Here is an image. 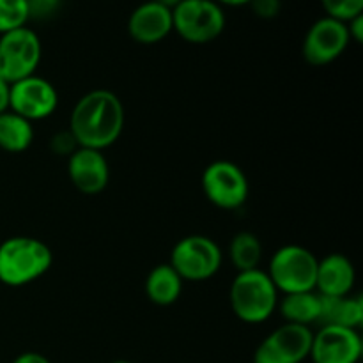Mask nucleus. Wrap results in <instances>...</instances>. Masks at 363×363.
Here are the masks:
<instances>
[{
  "label": "nucleus",
  "mask_w": 363,
  "mask_h": 363,
  "mask_svg": "<svg viewBox=\"0 0 363 363\" xmlns=\"http://www.w3.org/2000/svg\"><path fill=\"white\" fill-rule=\"evenodd\" d=\"M124 105L116 92L96 89L87 92L71 110L69 131L78 147L105 151L119 140L124 130Z\"/></svg>",
  "instance_id": "f257e3e1"
},
{
  "label": "nucleus",
  "mask_w": 363,
  "mask_h": 363,
  "mask_svg": "<svg viewBox=\"0 0 363 363\" xmlns=\"http://www.w3.org/2000/svg\"><path fill=\"white\" fill-rule=\"evenodd\" d=\"M53 264L52 248L30 236H13L0 243V282L23 287L48 273Z\"/></svg>",
  "instance_id": "f03ea898"
},
{
  "label": "nucleus",
  "mask_w": 363,
  "mask_h": 363,
  "mask_svg": "<svg viewBox=\"0 0 363 363\" xmlns=\"http://www.w3.org/2000/svg\"><path fill=\"white\" fill-rule=\"evenodd\" d=\"M279 294L264 269L240 272L230 284V308L240 321L259 325L275 314L279 307Z\"/></svg>",
  "instance_id": "7ed1b4c3"
},
{
  "label": "nucleus",
  "mask_w": 363,
  "mask_h": 363,
  "mask_svg": "<svg viewBox=\"0 0 363 363\" xmlns=\"http://www.w3.org/2000/svg\"><path fill=\"white\" fill-rule=\"evenodd\" d=\"M319 259L308 248L300 245H286L272 255L268 277L282 294L315 291Z\"/></svg>",
  "instance_id": "20e7f679"
},
{
  "label": "nucleus",
  "mask_w": 363,
  "mask_h": 363,
  "mask_svg": "<svg viewBox=\"0 0 363 363\" xmlns=\"http://www.w3.org/2000/svg\"><path fill=\"white\" fill-rule=\"evenodd\" d=\"M222 262L223 254L215 240L202 234H191L174 245L169 264L183 282H204L220 272Z\"/></svg>",
  "instance_id": "39448f33"
},
{
  "label": "nucleus",
  "mask_w": 363,
  "mask_h": 363,
  "mask_svg": "<svg viewBox=\"0 0 363 363\" xmlns=\"http://www.w3.org/2000/svg\"><path fill=\"white\" fill-rule=\"evenodd\" d=\"M172 27L186 43L206 45L222 35L225 13L215 0H181L172 9Z\"/></svg>",
  "instance_id": "423d86ee"
},
{
  "label": "nucleus",
  "mask_w": 363,
  "mask_h": 363,
  "mask_svg": "<svg viewBox=\"0 0 363 363\" xmlns=\"http://www.w3.org/2000/svg\"><path fill=\"white\" fill-rule=\"evenodd\" d=\"M41 57V39L32 28L20 27L0 35V77L9 84L35 74Z\"/></svg>",
  "instance_id": "0eeeda50"
},
{
  "label": "nucleus",
  "mask_w": 363,
  "mask_h": 363,
  "mask_svg": "<svg viewBox=\"0 0 363 363\" xmlns=\"http://www.w3.org/2000/svg\"><path fill=\"white\" fill-rule=\"evenodd\" d=\"M202 191L215 208L236 211L247 202L250 184L240 165L227 160L209 163L202 172Z\"/></svg>",
  "instance_id": "6e6552de"
},
{
  "label": "nucleus",
  "mask_w": 363,
  "mask_h": 363,
  "mask_svg": "<svg viewBox=\"0 0 363 363\" xmlns=\"http://www.w3.org/2000/svg\"><path fill=\"white\" fill-rule=\"evenodd\" d=\"M312 332L308 326L286 325L273 330L257 346L254 363H301L308 358L312 347Z\"/></svg>",
  "instance_id": "1a4fd4ad"
},
{
  "label": "nucleus",
  "mask_w": 363,
  "mask_h": 363,
  "mask_svg": "<svg viewBox=\"0 0 363 363\" xmlns=\"http://www.w3.org/2000/svg\"><path fill=\"white\" fill-rule=\"evenodd\" d=\"M59 106V94L52 82L43 77H32L11 84L9 110L23 119L43 121Z\"/></svg>",
  "instance_id": "9d476101"
},
{
  "label": "nucleus",
  "mask_w": 363,
  "mask_h": 363,
  "mask_svg": "<svg viewBox=\"0 0 363 363\" xmlns=\"http://www.w3.org/2000/svg\"><path fill=\"white\" fill-rule=\"evenodd\" d=\"M350 41L347 25L335 18L325 16L308 28L301 53L311 66H328L346 52Z\"/></svg>",
  "instance_id": "9b49d317"
},
{
  "label": "nucleus",
  "mask_w": 363,
  "mask_h": 363,
  "mask_svg": "<svg viewBox=\"0 0 363 363\" xmlns=\"http://www.w3.org/2000/svg\"><path fill=\"white\" fill-rule=\"evenodd\" d=\"M362 353L360 330L325 325L312 337L308 358L314 363H358Z\"/></svg>",
  "instance_id": "f8f14e48"
},
{
  "label": "nucleus",
  "mask_w": 363,
  "mask_h": 363,
  "mask_svg": "<svg viewBox=\"0 0 363 363\" xmlns=\"http://www.w3.org/2000/svg\"><path fill=\"white\" fill-rule=\"evenodd\" d=\"M67 174L80 194L98 195L108 186L110 165L103 151L78 147L67 158Z\"/></svg>",
  "instance_id": "ddd939ff"
},
{
  "label": "nucleus",
  "mask_w": 363,
  "mask_h": 363,
  "mask_svg": "<svg viewBox=\"0 0 363 363\" xmlns=\"http://www.w3.org/2000/svg\"><path fill=\"white\" fill-rule=\"evenodd\" d=\"M172 30V9L151 0L140 4L128 20V34L140 45H156Z\"/></svg>",
  "instance_id": "4468645a"
},
{
  "label": "nucleus",
  "mask_w": 363,
  "mask_h": 363,
  "mask_svg": "<svg viewBox=\"0 0 363 363\" xmlns=\"http://www.w3.org/2000/svg\"><path fill=\"white\" fill-rule=\"evenodd\" d=\"M357 269L344 254H328L318 264L315 293L321 296L337 298L353 293Z\"/></svg>",
  "instance_id": "2eb2a0df"
},
{
  "label": "nucleus",
  "mask_w": 363,
  "mask_h": 363,
  "mask_svg": "<svg viewBox=\"0 0 363 363\" xmlns=\"http://www.w3.org/2000/svg\"><path fill=\"white\" fill-rule=\"evenodd\" d=\"M319 325H335L344 326V328L360 330L363 325V298L360 294L353 293L337 298L321 296Z\"/></svg>",
  "instance_id": "dca6fc26"
},
{
  "label": "nucleus",
  "mask_w": 363,
  "mask_h": 363,
  "mask_svg": "<svg viewBox=\"0 0 363 363\" xmlns=\"http://www.w3.org/2000/svg\"><path fill=\"white\" fill-rule=\"evenodd\" d=\"M183 279L176 269L167 262L158 264L149 272L145 279V296L158 307H169L179 300L183 293Z\"/></svg>",
  "instance_id": "f3484780"
},
{
  "label": "nucleus",
  "mask_w": 363,
  "mask_h": 363,
  "mask_svg": "<svg viewBox=\"0 0 363 363\" xmlns=\"http://www.w3.org/2000/svg\"><path fill=\"white\" fill-rule=\"evenodd\" d=\"M277 308L286 323L303 326L314 325V323H319V318H321V296L315 291L284 294L282 298H279Z\"/></svg>",
  "instance_id": "a211bd4d"
},
{
  "label": "nucleus",
  "mask_w": 363,
  "mask_h": 363,
  "mask_svg": "<svg viewBox=\"0 0 363 363\" xmlns=\"http://www.w3.org/2000/svg\"><path fill=\"white\" fill-rule=\"evenodd\" d=\"M34 140V126L30 121L23 119L18 113L7 112L0 113V149L6 152H23L30 147Z\"/></svg>",
  "instance_id": "6ab92c4d"
},
{
  "label": "nucleus",
  "mask_w": 363,
  "mask_h": 363,
  "mask_svg": "<svg viewBox=\"0 0 363 363\" xmlns=\"http://www.w3.org/2000/svg\"><path fill=\"white\" fill-rule=\"evenodd\" d=\"M229 259L234 268L240 272H250L257 269L262 261V243L254 233H238L230 240L229 245Z\"/></svg>",
  "instance_id": "aec40b11"
},
{
  "label": "nucleus",
  "mask_w": 363,
  "mask_h": 363,
  "mask_svg": "<svg viewBox=\"0 0 363 363\" xmlns=\"http://www.w3.org/2000/svg\"><path fill=\"white\" fill-rule=\"evenodd\" d=\"M28 20V0H0V35L27 27Z\"/></svg>",
  "instance_id": "412c9836"
},
{
  "label": "nucleus",
  "mask_w": 363,
  "mask_h": 363,
  "mask_svg": "<svg viewBox=\"0 0 363 363\" xmlns=\"http://www.w3.org/2000/svg\"><path fill=\"white\" fill-rule=\"evenodd\" d=\"M326 16L347 23L353 18L363 14V0H321Z\"/></svg>",
  "instance_id": "4be33fe9"
},
{
  "label": "nucleus",
  "mask_w": 363,
  "mask_h": 363,
  "mask_svg": "<svg viewBox=\"0 0 363 363\" xmlns=\"http://www.w3.org/2000/svg\"><path fill=\"white\" fill-rule=\"evenodd\" d=\"M50 145H52V149L57 152V155L67 156V158H69V156L78 149L77 140H74V137L71 135L69 130L57 133L55 137L52 138V144Z\"/></svg>",
  "instance_id": "5701e85b"
},
{
  "label": "nucleus",
  "mask_w": 363,
  "mask_h": 363,
  "mask_svg": "<svg viewBox=\"0 0 363 363\" xmlns=\"http://www.w3.org/2000/svg\"><path fill=\"white\" fill-rule=\"evenodd\" d=\"M250 6L262 20H272L280 13V0H252Z\"/></svg>",
  "instance_id": "b1692460"
},
{
  "label": "nucleus",
  "mask_w": 363,
  "mask_h": 363,
  "mask_svg": "<svg viewBox=\"0 0 363 363\" xmlns=\"http://www.w3.org/2000/svg\"><path fill=\"white\" fill-rule=\"evenodd\" d=\"M59 7V0H28L30 18H48Z\"/></svg>",
  "instance_id": "393cba45"
},
{
  "label": "nucleus",
  "mask_w": 363,
  "mask_h": 363,
  "mask_svg": "<svg viewBox=\"0 0 363 363\" xmlns=\"http://www.w3.org/2000/svg\"><path fill=\"white\" fill-rule=\"evenodd\" d=\"M347 32H350V39L354 43L363 41V14L353 18V20L347 21Z\"/></svg>",
  "instance_id": "a878e982"
},
{
  "label": "nucleus",
  "mask_w": 363,
  "mask_h": 363,
  "mask_svg": "<svg viewBox=\"0 0 363 363\" xmlns=\"http://www.w3.org/2000/svg\"><path fill=\"white\" fill-rule=\"evenodd\" d=\"M11 363H52L45 354L35 353V351H27V353L18 354Z\"/></svg>",
  "instance_id": "bb28decb"
},
{
  "label": "nucleus",
  "mask_w": 363,
  "mask_h": 363,
  "mask_svg": "<svg viewBox=\"0 0 363 363\" xmlns=\"http://www.w3.org/2000/svg\"><path fill=\"white\" fill-rule=\"evenodd\" d=\"M9 92H11V84L0 77V113L9 110Z\"/></svg>",
  "instance_id": "cd10ccee"
},
{
  "label": "nucleus",
  "mask_w": 363,
  "mask_h": 363,
  "mask_svg": "<svg viewBox=\"0 0 363 363\" xmlns=\"http://www.w3.org/2000/svg\"><path fill=\"white\" fill-rule=\"evenodd\" d=\"M216 4H220V6H230V7H240V6H247V4H250L252 0H215Z\"/></svg>",
  "instance_id": "c85d7f7f"
},
{
  "label": "nucleus",
  "mask_w": 363,
  "mask_h": 363,
  "mask_svg": "<svg viewBox=\"0 0 363 363\" xmlns=\"http://www.w3.org/2000/svg\"><path fill=\"white\" fill-rule=\"evenodd\" d=\"M151 2L160 4V6H163V7H169V9H174V7H176L181 0H151Z\"/></svg>",
  "instance_id": "c756f323"
},
{
  "label": "nucleus",
  "mask_w": 363,
  "mask_h": 363,
  "mask_svg": "<svg viewBox=\"0 0 363 363\" xmlns=\"http://www.w3.org/2000/svg\"><path fill=\"white\" fill-rule=\"evenodd\" d=\"M112 363H131V362H128V360H116V362H112Z\"/></svg>",
  "instance_id": "7c9ffc66"
}]
</instances>
